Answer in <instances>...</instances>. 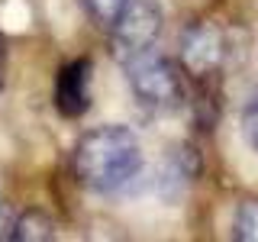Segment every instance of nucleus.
<instances>
[{
	"mask_svg": "<svg viewBox=\"0 0 258 242\" xmlns=\"http://www.w3.org/2000/svg\"><path fill=\"white\" fill-rule=\"evenodd\" d=\"M142 168V145L129 126H97L75 149V177L87 191L113 194L126 188Z\"/></svg>",
	"mask_w": 258,
	"mask_h": 242,
	"instance_id": "1",
	"label": "nucleus"
},
{
	"mask_svg": "<svg viewBox=\"0 0 258 242\" xmlns=\"http://www.w3.org/2000/svg\"><path fill=\"white\" fill-rule=\"evenodd\" d=\"M232 236L242 242H258V200H242L232 216Z\"/></svg>",
	"mask_w": 258,
	"mask_h": 242,
	"instance_id": "7",
	"label": "nucleus"
},
{
	"mask_svg": "<svg viewBox=\"0 0 258 242\" xmlns=\"http://www.w3.org/2000/svg\"><path fill=\"white\" fill-rule=\"evenodd\" d=\"M181 58H184V65H187V71L194 78L216 75L226 65V58H229L226 29L216 26V23H210V20L190 23L187 32H184V39H181Z\"/></svg>",
	"mask_w": 258,
	"mask_h": 242,
	"instance_id": "4",
	"label": "nucleus"
},
{
	"mask_svg": "<svg viewBox=\"0 0 258 242\" xmlns=\"http://www.w3.org/2000/svg\"><path fill=\"white\" fill-rule=\"evenodd\" d=\"M91 78H94V68L87 58H75L61 65L58 78H55V107H58L61 116L75 119L87 113V107H91Z\"/></svg>",
	"mask_w": 258,
	"mask_h": 242,
	"instance_id": "5",
	"label": "nucleus"
},
{
	"mask_svg": "<svg viewBox=\"0 0 258 242\" xmlns=\"http://www.w3.org/2000/svg\"><path fill=\"white\" fill-rule=\"evenodd\" d=\"M119 65L126 68V81L139 103L152 110H171L181 103V78H177L174 65L161 52H155V45L129 55Z\"/></svg>",
	"mask_w": 258,
	"mask_h": 242,
	"instance_id": "2",
	"label": "nucleus"
},
{
	"mask_svg": "<svg viewBox=\"0 0 258 242\" xmlns=\"http://www.w3.org/2000/svg\"><path fill=\"white\" fill-rule=\"evenodd\" d=\"M10 239L20 242H42V239H55V223L48 220L42 210H26L23 216H16L10 226Z\"/></svg>",
	"mask_w": 258,
	"mask_h": 242,
	"instance_id": "6",
	"label": "nucleus"
},
{
	"mask_svg": "<svg viewBox=\"0 0 258 242\" xmlns=\"http://www.w3.org/2000/svg\"><path fill=\"white\" fill-rule=\"evenodd\" d=\"M7 84V39L0 36V91Z\"/></svg>",
	"mask_w": 258,
	"mask_h": 242,
	"instance_id": "10",
	"label": "nucleus"
},
{
	"mask_svg": "<svg viewBox=\"0 0 258 242\" xmlns=\"http://www.w3.org/2000/svg\"><path fill=\"white\" fill-rule=\"evenodd\" d=\"M0 229H7V216H4V204H0Z\"/></svg>",
	"mask_w": 258,
	"mask_h": 242,
	"instance_id": "11",
	"label": "nucleus"
},
{
	"mask_svg": "<svg viewBox=\"0 0 258 242\" xmlns=\"http://www.w3.org/2000/svg\"><path fill=\"white\" fill-rule=\"evenodd\" d=\"M242 129H245L248 145L258 152V87L252 91V97H248V103H245V110H242Z\"/></svg>",
	"mask_w": 258,
	"mask_h": 242,
	"instance_id": "9",
	"label": "nucleus"
},
{
	"mask_svg": "<svg viewBox=\"0 0 258 242\" xmlns=\"http://www.w3.org/2000/svg\"><path fill=\"white\" fill-rule=\"evenodd\" d=\"M161 32V10L155 0H129L123 13L113 20V55L119 62L152 48Z\"/></svg>",
	"mask_w": 258,
	"mask_h": 242,
	"instance_id": "3",
	"label": "nucleus"
},
{
	"mask_svg": "<svg viewBox=\"0 0 258 242\" xmlns=\"http://www.w3.org/2000/svg\"><path fill=\"white\" fill-rule=\"evenodd\" d=\"M126 4H129V0H84L87 13H91L97 23H103V26H113V20L123 13Z\"/></svg>",
	"mask_w": 258,
	"mask_h": 242,
	"instance_id": "8",
	"label": "nucleus"
}]
</instances>
